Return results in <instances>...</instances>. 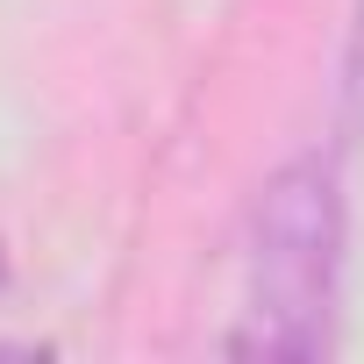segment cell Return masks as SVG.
Listing matches in <instances>:
<instances>
[{
	"mask_svg": "<svg viewBox=\"0 0 364 364\" xmlns=\"http://www.w3.org/2000/svg\"><path fill=\"white\" fill-rule=\"evenodd\" d=\"M336 300H343V178L336 157L307 150L279 164L257 193L243 257V321L229 350L307 364L336 343Z\"/></svg>",
	"mask_w": 364,
	"mask_h": 364,
	"instance_id": "obj_1",
	"label": "cell"
}]
</instances>
